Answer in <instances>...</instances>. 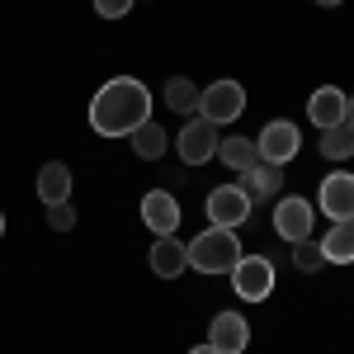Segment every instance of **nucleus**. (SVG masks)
Segmentation results:
<instances>
[{"label":"nucleus","instance_id":"5701e85b","mask_svg":"<svg viewBox=\"0 0 354 354\" xmlns=\"http://www.w3.org/2000/svg\"><path fill=\"white\" fill-rule=\"evenodd\" d=\"M137 0H95V10H100V19H123L128 10H133Z\"/></svg>","mask_w":354,"mask_h":354},{"label":"nucleus","instance_id":"b1692460","mask_svg":"<svg viewBox=\"0 0 354 354\" xmlns=\"http://www.w3.org/2000/svg\"><path fill=\"white\" fill-rule=\"evenodd\" d=\"M345 123H350V128H354V95H350V100H345Z\"/></svg>","mask_w":354,"mask_h":354},{"label":"nucleus","instance_id":"6ab92c4d","mask_svg":"<svg viewBox=\"0 0 354 354\" xmlns=\"http://www.w3.org/2000/svg\"><path fill=\"white\" fill-rule=\"evenodd\" d=\"M322 156H326V161H350V156H354V128H350V123H340V128H326V133H322Z\"/></svg>","mask_w":354,"mask_h":354},{"label":"nucleus","instance_id":"f257e3e1","mask_svg":"<svg viewBox=\"0 0 354 354\" xmlns=\"http://www.w3.org/2000/svg\"><path fill=\"white\" fill-rule=\"evenodd\" d=\"M151 118V90L133 76H113L90 100V128L100 137H133Z\"/></svg>","mask_w":354,"mask_h":354},{"label":"nucleus","instance_id":"7ed1b4c3","mask_svg":"<svg viewBox=\"0 0 354 354\" xmlns=\"http://www.w3.org/2000/svg\"><path fill=\"white\" fill-rule=\"evenodd\" d=\"M245 113V90L241 81H213L208 90H198V118H208L213 128L236 123Z\"/></svg>","mask_w":354,"mask_h":354},{"label":"nucleus","instance_id":"0eeeda50","mask_svg":"<svg viewBox=\"0 0 354 354\" xmlns=\"http://www.w3.org/2000/svg\"><path fill=\"white\" fill-rule=\"evenodd\" d=\"M274 232H279L283 241H307V236H312V203H307L302 194L279 198V208H274Z\"/></svg>","mask_w":354,"mask_h":354},{"label":"nucleus","instance_id":"2eb2a0df","mask_svg":"<svg viewBox=\"0 0 354 354\" xmlns=\"http://www.w3.org/2000/svg\"><path fill=\"white\" fill-rule=\"evenodd\" d=\"M38 203H48V208H57V203H71V170L62 161H48L43 170H38Z\"/></svg>","mask_w":354,"mask_h":354},{"label":"nucleus","instance_id":"f8f14e48","mask_svg":"<svg viewBox=\"0 0 354 354\" xmlns=\"http://www.w3.org/2000/svg\"><path fill=\"white\" fill-rule=\"evenodd\" d=\"M236 189H241L250 203H255V198H274V194L283 189V165H270V161L250 165V170H241Z\"/></svg>","mask_w":354,"mask_h":354},{"label":"nucleus","instance_id":"bb28decb","mask_svg":"<svg viewBox=\"0 0 354 354\" xmlns=\"http://www.w3.org/2000/svg\"><path fill=\"white\" fill-rule=\"evenodd\" d=\"M0 236H5V213H0Z\"/></svg>","mask_w":354,"mask_h":354},{"label":"nucleus","instance_id":"9b49d317","mask_svg":"<svg viewBox=\"0 0 354 354\" xmlns=\"http://www.w3.org/2000/svg\"><path fill=\"white\" fill-rule=\"evenodd\" d=\"M142 222H147L156 236H175V227H180V203H175V194L151 189L142 198Z\"/></svg>","mask_w":354,"mask_h":354},{"label":"nucleus","instance_id":"39448f33","mask_svg":"<svg viewBox=\"0 0 354 354\" xmlns=\"http://www.w3.org/2000/svg\"><path fill=\"white\" fill-rule=\"evenodd\" d=\"M218 142L222 137L208 118H189L180 128V137H175V151H180L185 165H208V161H218Z\"/></svg>","mask_w":354,"mask_h":354},{"label":"nucleus","instance_id":"6e6552de","mask_svg":"<svg viewBox=\"0 0 354 354\" xmlns=\"http://www.w3.org/2000/svg\"><path fill=\"white\" fill-rule=\"evenodd\" d=\"M245 218H250V198L236 185H218L208 194V222L213 227H241Z\"/></svg>","mask_w":354,"mask_h":354},{"label":"nucleus","instance_id":"9d476101","mask_svg":"<svg viewBox=\"0 0 354 354\" xmlns=\"http://www.w3.org/2000/svg\"><path fill=\"white\" fill-rule=\"evenodd\" d=\"M322 213L335 222H350L354 218V175H326L322 180V194H317Z\"/></svg>","mask_w":354,"mask_h":354},{"label":"nucleus","instance_id":"423d86ee","mask_svg":"<svg viewBox=\"0 0 354 354\" xmlns=\"http://www.w3.org/2000/svg\"><path fill=\"white\" fill-rule=\"evenodd\" d=\"M298 128L288 123V118H274V123H265L260 128V137H255V151H260V161L270 165H288L293 156H298Z\"/></svg>","mask_w":354,"mask_h":354},{"label":"nucleus","instance_id":"412c9836","mask_svg":"<svg viewBox=\"0 0 354 354\" xmlns=\"http://www.w3.org/2000/svg\"><path fill=\"white\" fill-rule=\"evenodd\" d=\"M293 265H298L302 274H317L322 265H326V255H322V241H293Z\"/></svg>","mask_w":354,"mask_h":354},{"label":"nucleus","instance_id":"4468645a","mask_svg":"<svg viewBox=\"0 0 354 354\" xmlns=\"http://www.w3.org/2000/svg\"><path fill=\"white\" fill-rule=\"evenodd\" d=\"M345 100H350V95H340L335 85H322V90L312 95V104H307V118H312L322 133H326V128H340V123H345Z\"/></svg>","mask_w":354,"mask_h":354},{"label":"nucleus","instance_id":"f3484780","mask_svg":"<svg viewBox=\"0 0 354 354\" xmlns=\"http://www.w3.org/2000/svg\"><path fill=\"white\" fill-rule=\"evenodd\" d=\"M218 161L232 165V170H250V165H260L255 137H227V142H218Z\"/></svg>","mask_w":354,"mask_h":354},{"label":"nucleus","instance_id":"a211bd4d","mask_svg":"<svg viewBox=\"0 0 354 354\" xmlns=\"http://www.w3.org/2000/svg\"><path fill=\"white\" fill-rule=\"evenodd\" d=\"M165 109H175V113H198V85L189 81V76H170L165 81Z\"/></svg>","mask_w":354,"mask_h":354},{"label":"nucleus","instance_id":"aec40b11","mask_svg":"<svg viewBox=\"0 0 354 354\" xmlns=\"http://www.w3.org/2000/svg\"><path fill=\"white\" fill-rule=\"evenodd\" d=\"M133 151L142 156V161H156V156L165 151V128H161V123H151V118H147V123H142V128L133 133Z\"/></svg>","mask_w":354,"mask_h":354},{"label":"nucleus","instance_id":"dca6fc26","mask_svg":"<svg viewBox=\"0 0 354 354\" xmlns=\"http://www.w3.org/2000/svg\"><path fill=\"white\" fill-rule=\"evenodd\" d=\"M322 255H326V265H354V218L335 222L322 236Z\"/></svg>","mask_w":354,"mask_h":354},{"label":"nucleus","instance_id":"a878e982","mask_svg":"<svg viewBox=\"0 0 354 354\" xmlns=\"http://www.w3.org/2000/svg\"><path fill=\"white\" fill-rule=\"evenodd\" d=\"M317 5H326V10H330V5H345V0H317Z\"/></svg>","mask_w":354,"mask_h":354},{"label":"nucleus","instance_id":"f03ea898","mask_svg":"<svg viewBox=\"0 0 354 354\" xmlns=\"http://www.w3.org/2000/svg\"><path fill=\"white\" fill-rule=\"evenodd\" d=\"M241 260V241L236 227H208L189 241V270L198 274H232V265Z\"/></svg>","mask_w":354,"mask_h":354},{"label":"nucleus","instance_id":"1a4fd4ad","mask_svg":"<svg viewBox=\"0 0 354 354\" xmlns=\"http://www.w3.org/2000/svg\"><path fill=\"white\" fill-rule=\"evenodd\" d=\"M208 345L218 354H241L250 345V326H245L241 312H218L213 322H208Z\"/></svg>","mask_w":354,"mask_h":354},{"label":"nucleus","instance_id":"4be33fe9","mask_svg":"<svg viewBox=\"0 0 354 354\" xmlns=\"http://www.w3.org/2000/svg\"><path fill=\"white\" fill-rule=\"evenodd\" d=\"M48 222H53L57 232H71L76 227V208L71 203H57V208H48Z\"/></svg>","mask_w":354,"mask_h":354},{"label":"nucleus","instance_id":"ddd939ff","mask_svg":"<svg viewBox=\"0 0 354 354\" xmlns=\"http://www.w3.org/2000/svg\"><path fill=\"white\" fill-rule=\"evenodd\" d=\"M189 270V245H180L175 236H156L151 241V274L156 279H180Z\"/></svg>","mask_w":354,"mask_h":354},{"label":"nucleus","instance_id":"393cba45","mask_svg":"<svg viewBox=\"0 0 354 354\" xmlns=\"http://www.w3.org/2000/svg\"><path fill=\"white\" fill-rule=\"evenodd\" d=\"M189 354H218V350H213V345H194Z\"/></svg>","mask_w":354,"mask_h":354},{"label":"nucleus","instance_id":"20e7f679","mask_svg":"<svg viewBox=\"0 0 354 354\" xmlns=\"http://www.w3.org/2000/svg\"><path fill=\"white\" fill-rule=\"evenodd\" d=\"M232 288L241 302H265L274 293V265L270 255H241L232 265Z\"/></svg>","mask_w":354,"mask_h":354}]
</instances>
